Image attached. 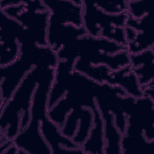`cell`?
<instances>
[{
  "label": "cell",
  "instance_id": "cell-5",
  "mask_svg": "<svg viewBox=\"0 0 154 154\" xmlns=\"http://www.w3.org/2000/svg\"><path fill=\"white\" fill-rule=\"evenodd\" d=\"M82 27L87 34L126 45L125 28L127 13L111 14L99 9L94 2L82 1ZM126 47V46H125Z\"/></svg>",
  "mask_w": 154,
  "mask_h": 154
},
{
  "label": "cell",
  "instance_id": "cell-18",
  "mask_svg": "<svg viewBox=\"0 0 154 154\" xmlns=\"http://www.w3.org/2000/svg\"><path fill=\"white\" fill-rule=\"evenodd\" d=\"M121 154H154V140H148L143 134H123Z\"/></svg>",
  "mask_w": 154,
  "mask_h": 154
},
{
  "label": "cell",
  "instance_id": "cell-13",
  "mask_svg": "<svg viewBox=\"0 0 154 154\" xmlns=\"http://www.w3.org/2000/svg\"><path fill=\"white\" fill-rule=\"evenodd\" d=\"M95 99L103 125L105 144L104 154H121L120 143L122 134L115 125L113 114L103 99L96 92H95Z\"/></svg>",
  "mask_w": 154,
  "mask_h": 154
},
{
  "label": "cell",
  "instance_id": "cell-16",
  "mask_svg": "<svg viewBox=\"0 0 154 154\" xmlns=\"http://www.w3.org/2000/svg\"><path fill=\"white\" fill-rule=\"evenodd\" d=\"M75 63L59 60L55 69V74L49 94L48 108H51L66 93Z\"/></svg>",
  "mask_w": 154,
  "mask_h": 154
},
{
  "label": "cell",
  "instance_id": "cell-10",
  "mask_svg": "<svg viewBox=\"0 0 154 154\" xmlns=\"http://www.w3.org/2000/svg\"><path fill=\"white\" fill-rule=\"evenodd\" d=\"M151 11L140 19L128 16L125 28L126 48L129 54L153 49V29Z\"/></svg>",
  "mask_w": 154,
  "mask_h": 154
},
{
  "label": "cell",
  "instance_id": "cell-8",
  "mask_svg": "<svg viewBox=\"0 0 154 154\" xmlns=\"http://www.w3.org/2000/svg\"><path fill=\"white\" fill-rule=\"evenodd\" d=\"M120 106L126 117V127L142 131L148 140H154V99L121 96Z\"/></svg>",
  "mask_w": 154,
  "mask_h": 154
},
{
  "label": "cell",
  "instance_id": "cell-19",
  "mask_svg": "<svg viewBox=\"0 0 154 154\" xmlns=\"http://www.w3.org/2000/svg\"><path fill=\"white\" fill-rule=\"evenodd\" d=\"M96 108L91 109L88 107L77 108L78 123L76 132L72 140L79 147H81L90 135L94 123L93 111Z\"/></svg>",
  "mask_w": 154,
  "mask_h": 154
},
{
  "label": "cell",
  "instance_id": "cell-17",
  "mask_svg": "<svg viewBox=\"0 0 154 154\" xmlns=\"http://www.w3.org/2000/svg\"><path fill=\"white\" fill-rule=\"evenodd\" d=\"M93 128L89 136L81 147L84 153L104 154L105 144L102 119L97 108L93 111Z\"/></svg>",
  "mask_w": 154,
  "mask_h": 154
},
{
  "label": "cell",
  "instance_id": "cell-9",
  "mask_svg": "<svg viewBox=\"0 0 154 154\" xmlns=\"http://www.w3.org/2000/svg\"><path fill=\"white\" fill-rule=\"evenodd\" d=\"M32 41L35 42L27 29L0 10L1 66L14 62L19 56L20 45Z\"/></svg>",
  "mask_w": 154,
  "mask_h": 154
},
{
  "label": "cell",
  "instance_id": "cell-15",
  "mask_svg": "<svg viewBox=\"0 0 154 154\" xmlns=\"http://www.w3.org/2000/svg\"><path fill=\"white\" fill-rule=\"evenodd\" d=\"M153 55V49L136 54H130L129 66L143 91L145 87L154 84Z\"/></svg>",
  "mask_w": 154,
  "mask_h": 154
},
{
  "label": "cell",
  "instance_id": "cell-4",
  "mask_svg": "<svg viewBox=\"0 0 154 154\" xmlns=\"http://www.w3.org/2000/svg\"><path fill=\"white\" fill-rule=\"evenodd\" d=\"M97 82L73 70L64 96L48 110V117L61 129L67 114L74 108L97 107L95 90Z\"/></svg>",
  "mask_w": 154,
  "mask_h": 154
},
{
  "label": "cell",
  "instance_id": "cell-3",
  "mask_svg": "<svg viewBox=\"0 0 154 154\" xmlns=\"http://www.w3.org/2000/svg\"><path fill=\"white\" fill-rule=\"evenodd\" d=\"M43 66H36L29 72L10 99L0 108L1 135L13 140L28 125L34 93Z\"/></svg>",
  "mask_w": 154,
  "mask_h": 154
},
{
  "label": "cell",
  "instance_id": "cell-21",
  "mask_svg": "<svg viewBox=\"0 0 154 154\" xmlns=\"http://www.w3.org/2000/svg\"><path fill=\"white\" fill-rule=\"evenodd\" d=\"M95 5L105 13L111 14H120L127 13L128 1H99Z\"/></svg>",
  "mask_w": 154,
  "mask_h": 154
},
{
  "label": "cell",
  "instance_id": "cell-6",
  "mask_svg": "<svg viewBox=\"0 0 154 154\" xmlns=\"http://www.w3.org/2000/svg\"><path fill=\"white\" fill-rule=\"evenodd\" d=\"M16 20L32 35L36 44L46 46L49 11L43 1H20L13 5L0 9Z\"/></svg>",
  "mask_w": 154,
  "mask_h": 154
},
{
  "label": "cell",
  "instance_id": "cell-1",
  "mask_svg": "<svg viewBox=\"0 0 154 154\" xmlns=\"http://www.w3.org/2000/svg\"><path fill=\"white\" fill-rule=\"evenodd\" d=\"M57 55L58 60L75 62L78 58L93 66L105 65L113 70L129 65L130 54L125 46L88 34L63 46Z\"/></svg>",
  "mask_w": 154,
  "mask_h": 154
},
{
  "label": "cell",
  "instance_id": "cell-11",
  "mask_svg": "<svg viewBox=\"0 0 154 154\" xmlns=\"http://www.w3.org/2000/svg\"><path fill=\"white\" fill-rule=\"evenodd\" d=\"M49 11V20L82 27V1H43Z\"/></svg>",
  "mask_w": 154,
  "mask_h": 154
},
{
  "label": "cell",
  "instance_id": "cell-14",
  "mask_svg": "<svg viewBox=\"0 0 154 154\" xmlns=\"http://www.w3.org/2000/svg\"><path fill=\"white\" fill-rule=\"evenodd\" d=\"M87 34L84 28L61 24L49 20L47 29V44L56 53L63 46Z\"/></svg>",
  "mask_w": 154,
  "mask_h": 154
},
{
  "label": "cell",
  "instance_id": "cell-2",
  "mask_svg": "<svg viewBox=\"0 0 154 154\" xmlns=\"http://www.w3.org/2000/svg\"><path fill=\"white\" fill-rule=\"evenodd\" d=\"M57 53L48 46L36 43L20 45L19 57L12 63L0 67V108L10 99L21 82L35 67L55 69L58 63Z\"/></svg>",
  "mask_w": 154,
  "mask_h": 154
},
{
  "label": "cell",
  "instance_id": "cell-7",
  "mask_svg": "<svg viewBox=\"0 0 154 154\" xmlns=\"http://www.w3.org/2000/svg\"><path fill=\"white\" fill-rule=\"evenodd\" d=\"M74 70L82 73L99 83H106L123 88L126 94L135 98L144 96L143 91L129 65L117 70H113L105 65L93 66L77 60Z\"/></svg>",
  "mask_w": 154,
  "mask_h": 154
},
{
  "label": "cell",
  "instance_id": "cell-20",
  "mask_svg": "<svg viewBox=\"0 0 154 154\" xmlns=\"http://www.w3.org/2000/svg\"><path fill=\"white\" fill-rule=\"evenodd\" d=\"M151 11V4L149 1H128L127 13L129 16L140 19Z\"/></svg>",
  "mask_w": 154,
  "mask_h": 154
},
{
  "label": "cell",
  "instance_id": "cell-12",
  "mask_svg": "<svg viewBox=\"0 0 154 154\" xmlns=\"http://www.w3.org/2000/svg\"><path fill=\"white\" fill-rule=\"evenodd\" d=\"M40 131L52 153H84L81 147L71 138L63 135L60 129L48 116L40 122Z\"/></svg>",
  "mask_w": 154,
  "mask_h": 154
}]
</instances>
